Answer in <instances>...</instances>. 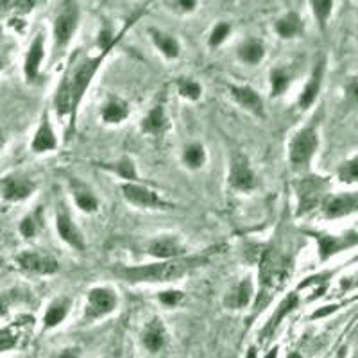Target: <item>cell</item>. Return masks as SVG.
<instances>
[{
	"mask_svg": "<svg viewBox=\"0 0 358 358\" xmlns=\"http://www.w3.org/2000/svg\"><path fill=\"white\" fill-rule=\"evenodd\" d=\"M111 47H102L101 52L95 56L85 57L81 63L69 70L65 78H63L62 85L56 90L54 95V106L59 117L70 118V127L73 129V120H76V113L83 101V95L86 94L90 83L95 78L97 70L101 69L104 57L108 56Z\"/></svg>",
	"mask_w": 358,
	"mask_h": 358,
	"instance_id": "obj_1",
	"label": "cell"
},
{
	"mask_svg": "<svg viewBox=\"0 0 358 358\" xmlns=\"http://www.w3.org/2000/svg\"><path fill=\"white\" fill-rule=\"evenodd\" d=\"M206 262V257H178L163 260L159 264L120 267L115 271V274L131 283H165V281H174L181 276H187L197 267H203Z\"/></svg>",
	"mask_w": 358,
	"mask_h": 358,
	"instance_id": "obj_2",
	"label": "cell"
},
{
	"mask_svg": "<svg viewBox=\"0 0 358 358\" xmlns=\"http://www.w3.org/2000/svg\"><path fill=\"white\" fill-rule=\"evenodd\" d=\"M292 274V257L278 248H268L264 251L260 260V280L262 294L265 296L264 303L267 305L271 294L276 292Z\"/></svg>",
	"mask_w": 358,
	"mask_h": 358,
	"instance_id": "obj_3",
	"label": "cell"
},
{
	"mask_svg": "<svg viewBox=\"0 0 358 358\" xmlns=\"http://www.w3.org/2000/svg\"><path fill=\"white\" fill-rule=\"evenodd\" d=\"M328 190V179L321 176H306L297 185V215H306L322 203Z\"/></svg>",
	"mask_w": 358,
	"mask_h": 358,
	"instance_id": "obj_4",
	"label": "cell"
},
{
	"mask_svg": "<svg viewBox=\"0 0 358 358\" xmlns=\"http://www.w3.org/2000/svg\"><path fill=\"white\" fill-rule=\"evenodd\" d=\"M319 147V133L313 126L305 127L299 133H296V136L292 138L289 147V158L292 162V165L296 167H303L312 159V156L315 155Z\"/></svg>",
	"mask_w": 358,
	"mask_h": 358,
	"instance_id": "obj_5",
	"label": "cell"
},
{
	"mask_svg": "<svg viewBox=\"0 0 358 358\" xmlns=\"http://www.w3.org/2000/svg\"><path fill=\"white\" fill-rule=\"evenodd\" d=\"M79 24V9L76 2H66L63 11L54 20V43L57 49H65L70 43Z\"/></svg>",
	"mask_w": 358,
	"mask_h": 358,
	"instance_id": "obj_6",
	"label": "cell"
},
{
	"mask_svg": "<svg viewBox=\"0 0 358 358\" xmlns=\"http://www.w3.org/2000/svg\"><path fill=\"white\" fill-rule=\"evenodd\" d=\"M117 294L108 287H95L88 292V299H86L85 306V317L88 321L94 319L104 317L108 313L113 312L117 308Z\"/></svg>",
	"mask_w": 358,
	"mask_h": 358,
	"instance_id": "obj_7",
	"label": "cell"
},
{
	"mask_svg": "<svg viewBox=\"0 0 358 358\" xmlns=\"http://www.w3.org/2000/svg\"><path fill=\"white\" fill-rule=\"evenodd\" d=\"M228 181L238 192H251L252 188L257 187V176H255L251 165H249L248 156L242 155V152L233 155Z\"/></svg>",
	"mask_w": 358,
	"mask_h": 358,
	"instance_id": "obj_8",
	"label": "cell"
},
{
	"mask_svg": "<svg viewBox=\"0 0 358 358\" xmlns=\"http://www.w3.org/2000/svg\"><path fill=\"white\" fill-rule=\"evenodd\" d=\"M313 236V241H317L319 248V260L326 262L335 257L337 252L346 251V249L355 248L358 244L357 233H350L346 236L326 235V233H308Z\"/></svg>",
	"mask_w": 358,
	"mask_h": 358,
	"instance_id": "obj_9",
	"label": "cell"
},
{
	"mask_svg": "<svg viewBox=\"0 0 358 358\" xmlns=\"http://www.w3.org/2000/svg\"><path fill=\"white\" fill-rule=\"evenodd\" d=\"M17 264L20 265L22 271L33 274H41V276H49V274H56L59 271V264L54 260L49 255L34 251L20 252L17 257Z\"/></svg>",
	"mask_w": 358,
	"mask_h": 358,
	"instance_id": "obj_10",
	"label": "cell"
},
{
	"mask_svg": "<svg viewBox=\"0 0 358 358\" xmlns=\"http://www.w3.org/2000/svg\"><path fill=\"white\" fill-rule=\"evenodd\" d=\"M122 190V196L126 197V201H129L134 206H142V208H169V203L162 199V197L156 194L151 188L143 187L140 183H131V181H126V183L120 187Z\"/></svg>",
	"mask_w": 358,
	"mask_h": 358,
	"instance_id": "obj_11",
	"label": "cell"
},
{
	"mask_svg": "<svg viewBox=\"0 0 358 358\" xmlns=\"http://www.w3.org/2000/svg\"><path fill=\"white\" fill-rule=\"evenodd\" d=\"M36 190V183L27 178L20 176H8V178L0 179V196L8 203H18L27 197H31Z\"/></svg>",
	"mask_w": 358,
	"mask_h": 358,
	"instance_id": "obj_12",
	"label": "cell"
},
{
	"mask_svg": "<svg viewBox=\"0 0 358 358\" xmlns=\"http://www.w3.org/2000/svg\"><path fill=\"white\" fill-rule=\"evenodd\" d=\"M56 229L59 236H62V241L66 242L70 248L79 252L85 251V238H83L81 231H79V228L76 226V222H73V219L70 217L69 210L65 206L59 208V212L56 213Z\"/></svg>",
	"mask_w": 358,
	"mask_h": 358,
	"instance_id": "obj_13",
	"label": "cell"
},
{
	"mask_svg": "<svg viewBox=\"0 0 358 358\" xmlns=\"http://www.w3.org/2000/svg\"><path fill=\"white\" fill-rule=\"evenodd\" d=\"M358 196L350 192L342 196H328L322 199V213L326 219H341L357 212Z\"/></svg>",
	"mask_w": 358,
	"mask_h": 358,
	"instance_id": "obj_14",
	"label": "cell"
},
{
	"mask_svg": "<svg viewBox=\"0 0 358 358\" xmlns=\"http://www.w3.org/2000/svg\"><path fill=\"white\" fill-rule=\"evenodd\" d=\"M45 57V43L43 36L36 34V38L33 40L31 47H29V52L25 56L24 62V76L27 79V83H36L40 79V65Z\"/></svg>",
	"mask_w": 358,
	"mask_h": 358,
	"instance_id": "obj_15",
	"label": "cell"
},
{
	"mask_svg": "<svg viewBox=\"0 0 358 358\" xmlns=\"http://www.w3.org/2000/svg\"><path fill=\"white\" fill-rule=\"evenodd\" d=\"M229 92H231V97L235 99L238 104H241L244 110H248L249 113L257 115V117L264 118L265 115V108H264V101H262L260 95L251 88V86H229Z\"/></svg>",
	"mask_w": 358,
	"mask_h": 358,
	"instance_id": "obj_16",
	"label": "cell"
},
{
	"mask_svg": "<svg viewBox=\"0 0 358 358\" xmlns=\"http://www.w3.org/2000/svg\"><path fill=\"white\" fill-rule=\"evenodd\" d=\"M299 303H301L299 296H297L296 292H290L289 296L278 305L276 312H274V315L271 317V321H268L267 324H265L264 330H262V341H267L268 337H273V334L278 330V326L281 324V321H283L290 312H294V310L299 306Z\"/></svg>",
	"mask_w": 358,
	"mask_h": 358,
	"instance_id": "obj_17",
	"label": "cell"
},
{
	"mask_svg": "<svg viewBox=\"0 0 358 358\" xmlns=\"http://www.w3.org/2000/svg\"><path fill=\"white\" fill-rule=\"evenodd\" d=\"M56 147H57L56 134H54L52 131V124H50L49 113L45 111L43 117H41L40 127H38L36 134H34V138H33V143H31V149H33V152H36V155H41V152L54 151Z\"/></svg>",
	"mask_w": 358,
	"mask_h": 358,
	"instance_id": "obj_18",
	"label": "cell"
},
{
	"mask_svg": "<svg viewBox=\"0 0 358 358\" xmlns=\"http://www.w3.org/2000/svg\"><path fill=\"white\" fill-rule=\"evenodd\" d=\"M324 69H326L324 59L317 62L315 63V66H313L312 76H310V81L306 83L301 97H299V101H297L299 108H303V110H306V108L312 106L313 102H315V99H317L319 92H321L322 78H324Z\"/></svg>",
	"mask_w": 358,
	"mask_h": 358,
	"instance_id": "obj_19",
	"label": "cell"
},
{
	"mask_svg": "<svg viewBox=\"0 0 358 358\" xmlns=\"http://www.w3.org/2000/svg\"><path fill=\"white\" fill-rule=\"evenodd\" d=\"M149 255L159 260H171V258L183 257L185 248L179 244V241L176 236H163V238H156L149 244L147 248Z\"/></svg>",
	"mask_w": 358,
	"mask_h": 358,
	"instance_id": "obj_20",
	"label": "cell"
},
{
	"mask_svg": "<svg viewBox=\"0 0 358 358\" xmlns=\"http://www.w3.org/2000/svg\"><path fill=\"white\" fill-rule=\"evenodd\" d=\"M70 187H72L73 199H76V204L78 208H81L83 212L86 213H94L99 210V199L95 197V194L92 192V188L86 187L85 183L78 181L76 178L70 179Z\"/></svg>",
	"mask_w": 358,
	"mask_h": 358,
	"instance_id": "obj_21",
	"label": "cell"
},
{
	"mask_svg": "<svg viewBox=\"0 0 358 358\" xmlns=\"http://www.w3.org/2000/svg\"><path fill=\"white\" fill-rule=\"evenodd\" d=\"M142 341L143 346L151 351V353H158V351L165 346V342H167V331H165V326H163V322L159 321V319H152V321L145 326Z\"/></svg>",
	"mask_w": 358,
	"mask_h": 358,
	"instance_id": "obj_22",
	"label": "cell"
},
{
	"mask_svg": "<svg viewBox=\"0 0 358 358\" xmlns=\"http://www.w3.org/2000/svg\"><path fill=\"white\" fill-rule=\"evenodd\" d=\"M165 127H167V115H165L163 104L159 102L142 120V131L145 134H151V136H162Z\"/></svg>",
	"mask_w": 358,
	"mask_h": 358,
	"instance_id": "obj_23",
	"label": "cell"
},
{
	"mask_svg": "<svg viewBox=\"0 0 358 358\" xmlns=\"http://www.w3.org/2000/svg\"><path fill=\"white\" fill-rule=\"evenodd\" d=\"M251 297H252V281L251 278H244L241 283H236V285L233 287V290L228 294V297H226V301L224 303H226V306H229V308L241 310L249 305Z\"/></svg>",
	"mask_w": 358,
	"mask_h": 358,
	"instance_id": "obj_24",
	"label": "cell"
},
{
	"mask_svg": "<svg viewBox=\"0 0 358 358\" xmlns=\"http://www.w3.org/2000/svg\"><path fill=\"white\" fill-rule=\"evenodd\" d=\"M101 117L106 124H120L129 117V106H127V102H124L122 99L113 97L104 104Z\"/></svg>",
	"mask_w": 358,
	"mask_h": 358,
	"instance_id": "obj_25",
	"label": "cell"
},
{
	"mask_svg": "<svg viewBox=\"0 0 358 358\" xmlns=\"http://www.w3.org/2000/svg\"><path fill=\"white\" fill-rule=\"evenodd\" d=\"M70 308V299L66 297H59L56 301L50 303V306L47 308V313H45V328H56L57 324H62L65 321L66 313H69Z\"/></svg>",
	"mask_w": 358,
	"mask_h": 358,
	"instance_id": "obj_26",
	"label": "cell"
},
{
	"mask_svg": "<svg viewBox=\"0 0 358 358\" xmlns=\"http://www.w3.org/2000/svg\"><path fill=\"white\" fill-rule=\"evenodd\" d=\"M151 34H152V43L158 47V50L163 54V56L169 57V59H176V57L179 56L181 47H179V41L176 40L174 36L162 33V31H151Z\"/></svg>",
	"mask_w": 358,
	"mask_h": 358,
	"instance_id": "obj_27",
	"label": "cell"
},
{
	"mask_svg": "<svg viewBox=\"0 0 358 358\" xmlns=\"http://www.w3.org/2000/svg\"><path fill=\"white\" fill-rule=\"evenodd\" d=\"M276 33L281 38H294L303 33V22L297 13H287L276 22Z\"/></svg>",
	"mask_w": 358,
	"mask_h": 358,
	"instance_id": "obj_28",
	"label": "cell"
},
{
	"mask_svg": "<svg viewBox=\"0 0 358 358\" xmlns=\"http://www.w3.org/2000/svg\"><path fill=\"white\" fill-rule=\"evenodd\" d=\"M102 169H106V171L115 172L117 176H120L126 181H131V183H136L138 181V174H136V167H134V162L127 156L120 158L118 162L115 163H102Z\"/></svg>",
	"mask_w": 358,
	"mask_h": 358,
	"instance_id": "obj_29",
	"label": "cell"
},
{
	"mask_svg": "<svg viewBox=\"0 0 358 358\" xmlns=\"http://www.w3.org/2000/svg\"><path fill=\"white\" fill-rule=\"evenodd\" d=\"M265 49L264 43L257 40H249L238 47V57L248 65H258L264 59Z\"/></svg>",
	"mask_w": 358,
	"mask_h": 358,
	"instance_id": "obj_30",
	"label": "cell"
},
{
	"mask_svg": "<svg viewBox=\"0 0 358 358\" xmlns=\"http://www.w3.org/2000/svg\"><path fill=\"white\" fill-rule=\"evenodd\" d=\"M183 162L187 163L190 169H201L206 162V152H204V147L201 143H190L188 147H185L183 152Z\"/></svg>",
	"mask_w": 358,
	"mask_h": 358,
	"instance_id": "obj_31",
	"label": "cell"
},
{
	"mask_svg": "<svg viewBox=\"0 0 358 358\" xmlns=\"http://www.w3.org/2000/svg\"><path fill=\"white\" fill-rule=\"evenodd\" d=\"M290 76L285 69H274L271 72V90H273L274 97H280L281 94H285L287 88H289Z\"/></svg>",
	"mask_w": 358,
	"mask_h": 358,
	"instance_id": "obj_32",
	"label": "cell"
},
{
	"mask_svg": "<svg viewBox=\"0 0 358 358\" xmlns=\"http://www.w3.org/2000/svg\"><path fill=\"white\" fill-rule=\"evenodd\" d=\"M310 4H312V11L317 18L319 25H321V29H324L326 22L334 11V0H310Z\"/></svg>",
	"mask_w": 358,
	"mask_h": 358,
	"instance_id": "obj_33",
	"label": "cell"
},
{
	"mask_svg": "<svg viewBox=\"0 0 358 358\" xmlns=\"http://www.w3.org/2000/svg\"><path fill=\"white\" fill-rule=\"evenodd\" d=\"M178 90L179 94L183 95L185 99H190V101H199L201 95H203V88L194 79H178Z\"/></svg>",
	"mask_w": 358,
	"mask_h": 358,
	"instance_id": "obj_34",
	"label": "cell"
},
{
	"mask_svg": "<svg viewBox=\"0 0 358 358\" xmlns=\"http://www.w3.org/2000/svg\"><path fill=\"white\" fill-rule=\"evenodd\" d=\"M358 178V158L353 156L351 159L344 162L338 169V179L342 183H355Z\"/></svg>",
	"mask_w": 358,
	"mask_h": 358,
	"instance_id": "obj_35",
	"label": "cell"
},
{
	"mask_svg": "<svg viewBox=\"0 0 358 358\" xmlns=\"http://www.w3.org/2000/svg\"><path fill=\"white\" fill-rule=\"evenodd\" d=\"M229 33H231V25H229L228 22H220V24H217L215 27H213L208 43H210V47H219V45L229 36Z\"/></svg>",
	"mask_w": 358,
	"mask_h": 358,
	"instance_id": "obj_36",
	"label": "cell"
},
{
	"mask_svg": "<svg viewBox=\"0 0 358 358\" xmlns=\"http://www.w3.org/2000/svg\"><path fill=\"white\" fill-rule=\"evenodd\" d=\"M38 231V212L36 213H29L22 219L20 222V233L25 236V238H33Z\"/></svg>",
	"mask_w": 358,
	"mask_h": 358,
	"instance_id": "obj_37",
	"label": "cell"
},
{
	"mask_svg": "<svg viewBox=\"0 0 358 358\" xmlns=\"http://www.w3.org/2000/svg\"><path fill=\"white\" fill-rule=\"evenodd\" d=\"M17 335L13 334L11 328H2L0 330V351H8L13 350L17 346Z\"/></svg>",
	"mask_w": 358,
	"mask_h": 358,
	"instance_id": "obj_38",
	"label": "cell"
},
{
	"mask_svg": "<svg viewBox=\"0 0 358 358\" xmlns=\"http://www.w3.org/2000/svg\"><path fill=\"white\" fill-rule=\"evenodd\" d=\"M181 299H183V294L179 290H165V292L159 294V301L165 306H176Z\"/></svg>",
	"mask_w": 358,
	"mask_h": 358,
	"instance_id": "obj_39",
	"label": "cell"
},
{
	"mask_svg": "<svg viewBox=\"0 0 358 358\" xmlns=\"http://www.w3.org/2000/svg\"><path fill=\"white\" fill-rule=\"evenodd\" d=\"M34 6H36V0H13V8H15L17 13H20V15L31 13Z\"/></svg>",
	"mask_w": 358,
	"mask_h": 358,
	"instance_id": "obj_40",
	"label": "cell"
},
{
	"mask_svg": "<svg viewBox=\"0 0 358 358\" xmlns=\"http://www.w3.org/2000/svg\"><path fill=\"white\" fill-rule=\"evenodd\" d=\"M337 308H338L337 305H331V306H322L321 310H315V312L312 313V319L324 317V315H328V313H334L335 310H337Z\"/></svg>",
	"mask_w": 358,
	"mask_h": 358,
	"instance_id": "obj_41",
	"label": "cell"
},
{
	"mask_svg": "<svg viewBox=\"0 0 358 358\" xmlns=\"http://www.w3.org/2000/svg\"><path fill=\"white\" fill-rule=\"evenodd\" d=\"M178 4L183 11H194L197 6V0H178Z\"/></svg>",
	"mask_w": 358,
	"mask_h": 358,
	"instance_id": "obj_42",
	"label": "cell"
},
{
	"mask_svg": "<svg viewBox=\"0 0 358 358\" xmlns=\"http://www.w3.org/2000/svg\"><path fill=\"white\" fill-rule=\"evenodd\" d=\"M57 358H79L78 350H65L62 355H57Z\"/></svg>",
	"mask_w": 358,
	"mask_h": 358,
	"instance_id": "obj_43",
	"label": "cell"
},
{
	"mask_svg": "<svg viewBox=\"0 0 358 358\" xmlns=\"http://www.w3.org/2000/svg\"><path fill=\"white\" fill-rule=\"evenodd\" d=\"M8 299L4 296L0 297V317H4L6 313H8Z\"/></svg>",
	"mask_w": 358,
	"mask_h": 358,
	"instance_id": "obj_44",
	"label": "cell"
},
{
	"mask_svg": "<svg viewBox=\"0 0 358 358\" xmlns=\"http://www.w3.org/2000/svg\"><path fill=\"white\" fill-rule=\"evenodd\" d=\"M265 358H278V348H273V350L265 355Z\"/></svg>",
	"mask_w": 358,
	"mask_h": 358,
	"instance_id": "obj_45",
	"label": "cell"
},
{
	"mask_svg": "<svg viewBox=\"0 0 358 358\" xmlns=\"http://www.w3.org/2000/svg\"><path fill=\"white\" fill-rule=\"evenodd\" d=\"M248 358H257V350H255V348H251V350L248 351Z\"/></svg>",
	"mask_w": 358,
	"mask_h": 358,
	"instance_id": "obj_46",
	"label": "cell"
},
{
	"mask_svg": "<svg viewBox=\"0 0 358 358\" xmlns=\"http://www.w3.org/2000/svg\"><path fill=\"white\" fill-rule=\"evenodd\" d=\"M4 143H6V136H4V133H2V129H0V149L4 147Z\"/></svg>",
	"mask_w": 358,
	"mask_h": 358,
	"instance_id": "obj_47",
	"label": "cell"
},
{
	"mask_svg": "<svg viewBox=\"0 0 358 358\" xmlns=\"http://www.w3.org/2000/svg\"><path fill=\"white\" fill-rule=\"evenodd\" d=\"M287 358H305V357H301V355H299V353H296V351H292V353H290Z\"/></svg>",
	"mask_w": 358,
	"mask_h": 358,
	"instance_id": "obj_48",
	"label": "cell"
},
{
	"mask_svg": "<svg viewBox=\"0 0 358 358\" xmlns=\"http://www.w3.org/2000/svg\"><path fill=\"white\" fill-rule=\"evenodd\" d=\"M4 69V59H2V57H0V70Z\"/></svg>",
	"mask_w": 358,
	"mask_h": 358,
	"instance_id": "obj_49",
	"label": "cell"
}]
</instances>
